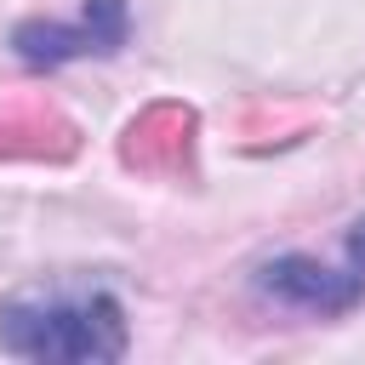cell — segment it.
<instances>
[{"mask_svg":"<svg viewBox=\"0 0 365 365\" xmlns=\"http://www.w3.org/2000/svg\"><path fill=\"white\" fill-rule=\"evenodd\" d=\"M125 302L103 279H46L0 302V354L34 365H114L125 359Z\"/></svg>","mask_w":365,"mask_h":365,"instance_id":"cell-1","label":"cell"},{"mask_svg":"<svg viewBox=\"0 0 365 365\" xmlns=\"http://www.w3.org/2000/svg\"><path fill=\"white\" fill-rule=\"evenodd\" d=\"M251 291L285 314H308V319H342L365 302V211L342 228V251L336 257H314V251H274L251 268Z\"/></svg>","mask_w":365,"mask_h":365,"instance_id":"cell-2","label":"cell"},{"mask_svg":"<svg viewBox=\"0 0 365 365\" xmlns=\"http://www.w3.org/2000/svg\"><path fill=\"white\" fill-rule=\"evenodd\" d=\"M131 40V0H80L74 17H23L11 29V57L29 68H68L86 57H114Z\"/></svg>","mask_w":365,"mask_h":365,"instance_id":"cell-3","label":"cell"}]
</instances>
